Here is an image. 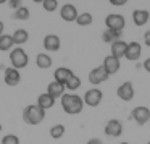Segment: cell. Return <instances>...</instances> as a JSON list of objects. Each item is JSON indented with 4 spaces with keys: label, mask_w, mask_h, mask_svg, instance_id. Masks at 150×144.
Instances as JSON below:
<instances>
[{
    "label": "cell",
    "mask_w": 150,
    "mask_h": 144,
    "mask_svg": "<svg viewBox=\"0 0 150 144\" xmlns=\"http://www.w3.org/2000/svg\"><path fill=\"white\" fill-rule=\"evenodd\" d=\"M131 118H132L139 126H144V125L150 120V108L145 107V105H137V107H134L132 112H131Z\"/></svg>",
    "instance_id": "277c9868"
},
{
    "label": "cell",
    "mask_w": 150,
    "mask_h": 144,
    "mask_svg": "<svg viewBox=\"0 0 150 144\" xmlns=\"http://www.w3.org/2000/svg\"><path fill=\"white\" fill-rule=\"evenodd\" d=\"M65 91H66L65 84L57 83V81L49 83V86H47V94H50L53 99H62V96L65 94Z\"/></svg>",
    "instance_id": "2e32d148"
},
{
    "label": "cell",
    "mask_w": 150,
    "mask_h": 144,
    "mask_svg": "<svg viewBox=\"0 0 150 144\" xmlns=\"http://www.w3.org/2000/svg\"><path fill=\"white\" fill-rule=\"evenodd\" d=\"M108 78H110V75L105 71V68L102 65L89 71V83L94 84V86H98V84H102V83H105Z\"/></svg>",
    "instance_id": "52a82bcc"
},
{
    "label": "cell",
    "mask_w": 150,
    "mask_h": 144,
    "mask_svg": "<svg viewBox=\"0 0 150 144\" xmlns=\"http://www.w3.org/2000/svg\"><path fill=\"white\" fill-rule=\"evenodd\" d=\"M84 105H89V107H97L98 104L102 102L103 99V92L100 91L98 88H92V89H87L84 94Z\"/></svg>",
    "instance_id": "8992f818"
},
{
    "label": "cell",
    "mask_w": 150,
    "mask_h": 144,
    "mask_svg": "<svg viewBox=\"0 0 150 144\" xmlns=\"http://www.w3.org/2000/svg\"><path fill=\"white\" fill-rule=\"evenodd\" d=\"M126 49H127V44L124 42V41H121V39L115 41V42L110 44V50H111L110 55L116 57V58H121V57L126 55Z\"/></svg>",
    "instance_id": "e0dca14e"
},
{
    "label": "cell",
    "mask_w": 150,
    "mask_h": 144,
    "mask_svg": "<svg viewBox=\"0 0 150 144\" xmlns=\"http://www.w3.org/2000/svg\"><path fill=\"white\" fill-rule=\"evenodd\" d=\"M2 144H20V138L16 134H5L2 138Z\"/></svg>",
    "instance_id": "f1b7e54d"
},
{
    "label": "cell",
    "mask_w": 150,
    "mask_h": 144,
    "mask_svg": "<svg viewBox=\"0 0 150 144\" xmlns=\"http://www.w3.org/2000/svg\"><path fill=\"white\" fill-rule=\"evenodd\" d=\"M4 29H5V26H4V23H2V21H0V36H2V34H4Z\"/></svg>",
    "instance_id": "e575fe53"
},
{
    "label": "cell",
    "mask_w": 150,
    "mask_h": 144,
    "mask_svg": "<svg viewBox=\"0 0 150 144\" xmlns=\"http://www.w3.org/2000/svg\"><path fill=\"white\" fill-rule=\"evenodd\" d=\"M0 131H2V125H0Z\"/></svg>",
    "instance_id": "f35d334b"
},
{
    "label": "cell",
    "mask_w": 150,
    "mask_h": 144,
    "mask_svg": "<svg viewBox=\"0 0 150 144\" xmlns=\"http://www.w3.org/2000/svg\"><path fill=\"white\" fill-rule=\"evenodd\" d=\"M116 96L121 99V101H124V102L132 101L134 99V86H132V83L124 81L123 84H120L118 89H116Z\"/></svg>",
    "instance_id": "9c48e42d"
},
{
    "label": "cell",
    "mask_w": 150,
    "mask_h": 144,
    "mask_svg": "<svg viewBox=\"0 0 150 144\" xmlns=\"http://www.w3.org/2000/svg\"><path fill=\"white\" fill-rule=\"evenodd\" d=\"M142 66H144V70H145L147 73H150V58H147V60H144V63H142Z\"/></svg>",
    "instance_id": "d6a6232c"
},
{
    "label": "cell",
    "mask_w": 150,
    "mask_h": 144,
    "mask_svg": "<svg viewBox=\"0 0 150 144\" xmlns=\"http://www.w3.org/2000/svg\"><path fill=\"white\" fill-rule=\"evenodd\" d=\"M144 44H145L147 47H150V29L145 31V34H144Z\"/></svg>",
    "instance_id": "1f68e13d"
},
{
    "label": "cell",
    "mask_w": 150,
    "mask_h": 144,
    "mask_svg": "<svg viewBox=\"0 0 150 144\" xmlns=\"http://www.w3.org/2000/svg\"><path fill=\"white\" fill-rule=\"evenodd\" d=\"M52 57L49 55V53H45V52H42V53H37V57H36V65L39 66L40 70H47V68H50L52 66Z\"/></svg>",
    "instance_id": "44dd1931"
},
{
    "label": "cell",
    "mask_w": 150,
    "mask_h": 144,
    "mask_svg": "<svg viewBox=\"0 0 150 144\" xmlns=\"http://www.w3.org/2000/svg\"><path fill=\"white\" fill-rule=\"evenodd\" d=\"M15 46L13 42V37L8 36V34H2L0 36V50L2 52H8V50H11Z\"/></svg>",
    "instance_id": "603a6c76"
},
{
    "label": "cell",
    "mask_w": 150,
    "mask_h": 144,
    "mask_svg": "<svg viewBox=\"0 0 150 144\" xmlns=\"http://www.w3.org/2000/svg\"><path fill=\"white\" fill-rule=\"evenodd\" d=\"M8 7L11 8V10H18V8L23 7V0H8Z\"/></svg>",
    "instance_id": "f546056e"
},
{
    "label": "cell",
    "mask_w": 150,
    "mask_h": 144,
    "mask_svg": "<svg viewBox=\"0 0 150 144\" xmlns=\"http://www.w3.org/2000/svg\"><path fill=\"white\" fill-rule=\"evenodd\" d=\"M4 81L7 86H10V88H13V86H18L21 81V73L20 70L13 68V66H10V68H5L4 71Z\"/></svg>",
    "instance_id": "30bf717a"
},
{
    "label": "cell",
    "mask_w": 150,
    "mask_h": 144,
    "mask_svg": "<svg viewBox=\"0 0 150 144\" xmlns=\"http://www.w3.org/2000/svg\"><path fill=\"white\" fill-rule=\"evenodd\" d=\"M147 144H150V141H149V143H147Z\"/></svg>",
    "instance_id": "ab89813d"
},
{
    "label": "cell",
    "mask_w": 150,
    "mask_h": 144,
    "mask_svg": "<svg viewBox=\"0 0 150 144\" xmlns=\"http://www.w3.org/2000/svg\"><path fill=\"white\" fill-rule=\"evenodd\" d=\"M10 62H11V66H13V68L23 70V68H26L28 63H29V57L24 52L23 47H15L10 52Z\"/></svg>",
    "instance_id": "3957f363"
},
{
    "label": "cell",
    "mask_w": 150,
    "mask_h": 144,
    "mask_svg": "<svg viewBox=\"0 0 150 144\" xmlns=\"http://www.w3.org/2000/svg\"><path fill=\"white\" fill-rule=\"evenodd\" d=\"M65 125L62 123H57L53 125L52 128H50V136L53 138V139H60V138H63V134H65Z\"/></svg>",
    "instance_id": "484cf974"
},
{
    "label": "cell",
    "mask_w": 150,
    "mask_h": 144,
    "mask_svg": "<svg viewBox=\"0 0 150 144\" xmlns=\"http://www.w3.org/2000/svg\"><path fill=\"white\" fill-rule=\"evenodd\" d=\"M44 118H45V110H42L37 104H31V105H28V107H24V110H23L24 123L33 125V126H34V125H40V123H42Z\"/></svg>",
    "instance_id": "7a4b0ae2"
},
{
    "label": "cell",
    "mask_w": 150,
    "mask_h": 144,
    "mask_svg": "<svg viewBox=\"0 0 150 144\" xmlns=\"http://www.w3.org/2000/svg\"><path fill=\"white\" fill-rule=\"evenodd\" d=\"M111 5H115V7H123V5L127 4V0H108Z\"/></svg>",
    "instance_id": "4dcf8cb0"
},
{
    "label": "cell",
    "mask_w": 150,
    "mask_h": 144,
    "mask_svg": "<svg viewBox=\"0 0 150 144\" xmlns=\"http://www.w3.org/2000/svg\"><path fill=\"white\" fill-rule=\"evenodd\" d=\"M78 10H76V7L73 4H65L62 8H60V16H62L63 21H68V23H71V21H76V18H78Z\"/></svg>",
    "instance_id": "7c38bea8"
},
{
    "label": "cell",
    "mask_w": 150,
    "mask_h": 144,
    "mask_svg": "<svg viewBox=\"0 0 150 144\" xmlns=\"http://www.w3.org/2000/svg\"><path fill=\"white\" fill-rule=\"evenodd\" d=\"M34 4H44V0H33Z\"/></svg>",
    "instance_id": "d590c367"
},
{
    "label": "cell",
    "mask_w": 150,
    "mask_h": 144,
    "mask_svg": "<svg viewBox=\"0 0 150 144\" xmlns=\"http://www.w3.org/2000/svg\"><path fill=\"white\" fill-rule=\"evenodd\" d=\"M37 105H39L42 110H49V108H52L53 105H55V99L50 94L44 92V94H40L39 97H37Z\"/></svg>",
    "instance_id": "d6986e66"
},
{
    "label": "cell",
    "mask_w": 150,
    "mask_h": 144,
    "mask_svg": "<svg viewBox=\"0 0 150 144\" xmlns=\"http://www.w3.org/2000/svg\"><path fill=\"white\" fill-rule=\"evenodd\" d=\"M31 13H29V8L28 7H21L18 10H15V13H11V18L18 21H24V20H29Z\"/></svg>",
    "instance_id": "cb8c5ba5"
},
{
    "label": "cell",
    "mask_w": 150,
    "mask_h": 144,
    "mask_svg": "<svg viewBox=\"0 0 150 144\" xmlns=\"http://www.w3.org/2000/svg\"><path fill=\"white\" fill-rule=\"evenodd\" d=\"M42 7H44V10H45V11L52 13V11H55L57 8H58V0H44Z\"/></svg>",
    "instance_id": "83f0119b"
},
{
    "label": "cell",
    "mask_w": 150,
    "mask_h": 144,
    "mask_svg": "<svg viewBox=\"0 0 150 144\" xmlns=\"http://www.w3.org/2000/svg\"><path fill=\"white\" fill-rule=\"evenodd\" d=\"M5 2H8V0H0V5H2V4H5Z\"/></svg>",
    "instance_id": "8d00e7d4"
},
{
    "label": "cell",
    "mask_w": 150,
    "mask_h": 144,
    "mask_svg": "<svg viewBox=\"0 0 150 144\" xmlns=\"http://www.w3.org/2000/svg\"><path fill=\"white\" fill-rule=\"evenodd\" d=\"M62 108L68 115H79L84 108V99L74 92H65L62 96Z\"/></svg>",
    "instance_id": "6da1fadb"
},
{
    "label": "cell",
    "mask_w": 150,
    "mask_h": 144,
    "mask_svg": "<svg viewBox=\"0 0 150 144\" xmlns=\"http://www.w3.org/2000/svg\"><path fill=\"white\" fill-rule=\"evenodd\" d=\"M123 36V31H115V29H105L102 33V41L107 44H111L115 41H120Z\"/></svg>",
    "instance_id": "ffe728a7"
},
{
    "label": "cell",
    "mask_w": 150,
    "mask_h": 144,
    "mask_svg": "<svg viewBox=\"0 0 150 144\" xmlns=\"http://www.w3.org/2000/svg\"><path fill=\"white\" fill-rule=\"evenodd\" d=\"M150 20V13L147 10H140V8H137V10L132 11V21L136 26H144V24H147Z\"/></svg>",
    "instance_id": "ac0fdd59"
},
{
    "label": "cell",
    "mask_w": 150,
    "mask_h": 144,
    "mask_svg": "<svg viewBox=\"0 0 150 144\" xmlns=\"http://www.w3.org/2000/svg\"><path fill=\"white\" fill-rule=\"evenodd\" d=\"M76 23L79 26H91L92 24V15L91 13H79L76 18Z\"/></svg>",
    "instance_id": "4316f807"
},
{
    "label": "cell",
    "mask_w": 150,
    "mask_h": 144,
    "mask_svg": "<svg viewBox=\"0 0 150 144\" xmlns=\"http://www.w3.org/2000/svg\"><path fill=\"white\" fill-rule=\"evenodd\" d=\"M102 66H103L105 71H107L108 75L111 76V75H115V73L120 71L121 62H120V58H116V57L108 55V57H105V58H103V63H102Z\"/></svg>",
    "instance_id": "8fae6325"
},
{
    "label": "cell",
    "mask_w": 150,
    "mask_h": 144,
    "mask_svg": "<svg viewBox=\"0 0 150 144\" xmlns=\"http://www.w3.org/2000/svg\"><path fill=\"white\" fill-rule=\"evenodd\" d=\"M118 144H129V143H126V141H123V143H118Z\"/></svg>",
    "instance_id": "74e56055"
},
{
    "label": "cell",
    "mask_w": 150,
    "mask_h": 144,
    "mask_svg": "<svg viewBox=\"0 0 150 144\" xmlns=\"http://www.w3.org/2000/svg\"><path fill=\"white\" fill-rule=\"evenodd\" d=\"M11 37H13V42L20 47V46H23V44L28 42V39H29V33H28L26 29H16L13 34H11Z\"/></svg>",
    "instance_id": "7402d4cb"
},
{
    "label": "cell",
    "mask_w": 150,
    "mask_h": 144,
    "mask_svg": "<svg viewBox=\"0 0 150 144\" xmlns=\"http://www.w3.org/2000/svg\"><path fill=\"white\" fill-rule=\"evenodd\" d=\"M81 84H82L81 78L74 75L73 78H69V81L65 84V88H66V91H69V92H74V91H78V89L81 88Z\"/></svg>",
    "instance_id": "d4e9b609"
},
{
    "label": "cell",
    "mask_w": 150,
    "mask_h": 144,
    "mask_svg": "<svg viewBox=\"0 0 150 144\" xmlns=\"http://www.w3.org/2000/svg\"><path fill=\"white\" fill-rule=\"evenodd\" d=\"M60 46H62V41L57 34H47L44 37V49L47 52H57L60 50Z\"/></svg>",
    "instance_id": "5bb4252c"
},
{
    "label": "cell",
    "mask_w": 150,
    "mask_h": 144,
    "mask_svg": "<svg viewBox=\"0 0 150 144\" xmlns=\"http://www.w3.org/2000/svg\"><path fill=\"white\" fill-rule=\"evenodd\" d=\"M73 76H74V73H73L69 68H66V66H60V68H57L55 71H53V81L62 83V84H66V83L69 81V78H73Z\"/></svg>",
    "instance_id": "9a60e30c"
},
{
    "label": "cell",
    "mask_w": 150,
    "mask_h": 144,
    "mask_svg": "<svg viewBox=\"0 0 150 144\" xmlns=\"http://www.w3.org/2000/svg\"><path fill=\"white\" fill-rule=\"evenodd\" d=\"M140 53H142V46L139 42H129L127 44V49H126V55L124 58L129 60V62H136V60L140 58Z\"/></svg>",
    "instance_id": "4fadbf2b"
},
{
    "label": "cell",
    "mask_w": 150,
    "mask_h": 144,
    "mask_svg": "<svg viewBox=\"0 0 150 144\" xmlns=\"http://www.w3.org/2000/svg\"><path fill=\"white\" fill-rule=\"evenodd\" d=\"M105 26L107 29H115V31H123L126 26V20L120 13H110L105 18Z\"/></svg>",
    "instance_id": "5b68a950"
},
{
    "label": "cell",
    "mask_w": 150,
    "mask_h": 144,
    "mask_svg": "<svg viewBox=\"0 0 150 144\" xmlns=\"http://www.w3.org/2000/svg\"><path fill=\"white\" fill-rule=\"evenodd\" d=\"M105 134L110 138H120L121 134H123V123H121L120 120H116V118H111V120L107 121V125H105Z\"/></svg>",
    "instance_id": "ba28073f"
},
{
    "label": "cell",
    "mask_w": 150,
    "mask_h": 144,
    "mask_svg": "<svg viewBox=\"0 0 150 144\" xmlns=\"http://www.w3.org/2000/svg\"><path fill=\"white\" fill-rule=\"evenodd\" d=\"M86 144H103V143H102V139H98V138H92V139H89Z\"/></svg>",
    "instance_id": "836d02e7"
}]
</instances>
